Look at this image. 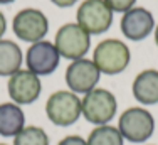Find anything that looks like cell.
Returning <instances> with one entry per match:
<instances>
[{
    "label": "cell",
    "instance_id": "9a60e30c",
    "mask_svg": "<svg viewBox=\"0 0 158 145\" xmlns=\"http://www.w3.org/2000/svg\"><path fill=\"white\" fill-rule=\"evenodd\" d=\"M88 145H123L125 138L119 133L118 127H111V125H99L89 133L86 138Z\"/></svg>",
    "mask_w": 158,
    "mask_h": 145
},
{
    "label": "cell",
    "instance_id": "7402d4cb",
    "mask_svg": "<svg viewBox=\"0 0 158 145\" xmlns=\"http://www.w3.org/2000/svg\"><path fill=\"white\" fill-rule=\"evenodd\" d=\"M14 0H0V5H5V3H12Z\"/></svg>",
    "mask_w": 158,
    "mask_h": 145
},
{
    "label": "cell",
    "instance_id": "277c9868",
    "mask_svg": "<svg viewBox=\"0 0 158 145\" xmlns=\"http://www.w3.org/2000/svg\"><path fill=\"white\" fill-rule=\"evenodd\" d=\"M46 115L57 127H69L82 115L81 100L73 91H56L47 98Z\"/></svg>",
    "mask_w": 158,
    "mask_h": 145
},
{
    "label": "cell",
    "instance_id": "44dd1931",
    "mask_svg": "<svg viewBox=\"0 0 158 145\" xmlns=\"http://www.w3.org/2000/svg\"><path fill=\"white\" fill-rule=\"evenodd\" d=\"M155 42H156V46H158V25L155 27Z\"/></svg>",
    "mask_w": 158,
    "mask_h": 145
},
{
    "label": "cell",
    "instance_id": "52a82bcc",
    "mask_svg": "<svg viewBox=\"0 0 158 145\" xmlns=\"http://www.w3.org/2000/svg\"><path fill=\"white\" fill-rule=\"evenodd\" d=\"M14 34L25 42H39L49 32V20L40 10L24 9L15 14L12 20Z\"/></svg>",
    "mask_w": 158,
    "mask_h": 145
},
{
    "label": "cell",
    "instance_id": "6da1fadb",
    "mask_svg": "<svg viewBox=\"0 0 158 145\" xmlns=\"http://www.w3.org/2000/svg\"><path fill=\"white\" fill-rule=\"evenodd\" d=\"M118 130L128 142L143 143L155 132V118L146 108L131 106L119 115Z\"/></svg>",
    "mask_w": 158,
    "mask_h": 145
},
{
    "label": "cell",
    "instance_id": "8fae6325",
    "mask_svg": "<svg viewBox=\"0 0 158 145\" xmlns=\"http://www.w3.org/2000/svg\"><path fill=\"white\" fill-rule=\"evenodd\" d=\"M121 32L130 41H143L150 36L155 27V19L150 10L143 7H133L123 14L121 19Z\"/></svg>",
    "mask_w": 158,
    "mask_h": 145
},
{
    "label": "cell",
    "instance_id": "ffe728a7",
    "mask_svg": "<svg viewBox=\"0 0 158 145\" xmlns=\"http://www.w3.org/2000/svg\"><path fill=\"white\" fill-rule=\"evenodd\" d=\"M5 30H7V20H5V15L0 12V39L5 34Z\"/></svg>",
    "mask_w": 158,
    "mask_h": 145
},
{
    "label": "cell",
    "instance_id": "7a4b0ae2",
    "mask_svg": "<svg viewBox=\"0 0 158 145\" xmlns=\"http://www.w3.org/2000/svg\"><path fill=\"white\" fill-rule=\"evenodd\" d=\"M130 59L131 54L128 46L118 39L101 41L93 52V63L98 66L99 72L108 76L123 72L130 64Z\"/></svg>",
    "mask_w": 158,
    "mask_h": 145
},
{
    "label": "cell",
    "instance_id": "ac0fdd59",
    "mask_svg": "<svg viewBox=\"0 0 158 145\" xmlns=\"http://www.w3.org/2000/svg\"><path fill=\"white\" fill-rule=\"evenodd\" d=\"M57 145H88V142H86V138H82L79 135H67Z\"/></svg>",
    "mask_w": 158,
    "mask_h": 145
},
{
    "label": "cell",
    "instance_id": "2e32d148",
    "mask_svg": "<svg viewBox=\"0 0 158 145\" xmlns=\"http://www.w3.org/2000/svg\"><path fill=\"white\" fill-rule=\"evenodd\" d=\"M14 145H49V137L44 128L31 125L14 137Z\"/></svg>",
    "mask_w": 158,
    "mask_h": 145
},
{
    "label": "cell",
    "instance_id": "30bf717a",
    "mask_svg": "<svg viewBox=\"0 0 158 145\" xmlns=\"http://www.w3.org/2000/svg\"><path fill=\"white\" fill-rule=\"evenodd\" d=\"M59 61H61V54L57 52L56 46L49 41L34 42L25 54L27 69L37 76H47L54 72L59 66Z\"/></svg>",
    "mask_w": 158,
    "mask_h": 145
},
{
    "label": "cell",
    "instance_id": "ba28073f",
    "mask_svg": "<svg viewBox=\"0 0 158 145\" xmlns=\"http://www.w3.org/2000/svg\"><path fill=\"white\" fill-rule=\"evenodd\" d=\"M9 96L12 98L14 103L20 105H31L40 96L42 85L37 74H34L29 69H19L9 78L7 83Z\"/></svg>",
    "mask_w": 158,
    "mask_h": 145
},
{
    "label": "cell",
    "instance_id": "8992f818",
    "mask_svg": "<svg viewBox=\"0 0 158 145\" xmlns=\"http://www.w3.org/2000/svg\"><path fill=\"white\" fill-rule=\"evenodd\" d=\"M76 19L89 36H99L111 27L113 10L104 0H84L77 9Z\"/></svg>",
    "mask_w": 158,
    "mask_h": 145
},
{
    "label": "cell",
    "instance_id": "5b68a950",
    "mask_svg": "<svg viewBox=\"0 0 158 145\" xmlns=\"http://www.w3.org/2000/svg\"><path fill=\"white\" fill-rule=\"evenodd\" d=\"M54 46L62 58L77 61L88 54L89 46H91V36L77 22L76 24H64L56 32Z\"/></svg>",
    "mask_w": 158,
    "mask_h": 145
},
{
    "label": "cell",
    "instance_id": "603a6c76",
    "mask_svg": "<svg viewBox=\"0 0 158 145\" xmlns=\"http://www.w3.org/2000/svg\"><path fill=\"white\" fill-rule=\"evenodd\" d=\"M0 145H7V143H0Z\"/></svg>",
    "mask_w": 158,
    "mask_h": 145
},
{
    "label": "cell",
    "instance_id": "3957f363",
    "mask_svg": "<svg viewBox=\"0 0 158 145\" xmlns=\"http://www.w3.org/2000/svg\"><path fill=\"white\" fill-rule=\"evenodd\" d=\"M82 116L93 125H108L118 112V103L111 91L104 88H94L81 100Z\"/></svg>",
    "mask_w": 158,
    "mask_h": 145
},
{
    "label": "cell",
    "instance_id": "d6986e66",
    "mask_svg": "<svg viewBox=\"0 0 158 145\" xmlns=\"http://www.w3.org/2000/svg\"><path fill=\"white\" fill-rule=\"evenodd\" d=\"M54 5H57V7H62V9H66V7H73L74 3L77 2V0H51Z\"/></svg>",
    "mask_w": 158,
    "mask_h": 145
},
{
    "label": "cell",
    "instance_id": "9c48e42d",
    "mask_svg": "<svg viewBox=\"0 0 158 145\" xmlns=\"http://www.w3.org/2000/svg\"><path fill=\"white\" fill-rule=\"evenodd\" d=\"M101 72L91 59H77L67 66L66 69V83L73 93L86 94L93 91L99 81Z\"/></svg>",
    "mask_w": 158,
    "mask_h": 145
},
{
    "label": "cell",
    "instance_id": "e0dca14e",
    "mask_svg": "<svg viewBox=\"0 0 158 145\" xmlns=\"http://www.w3.org/2000/svg\"><path fill=\"white\" fill-rule=\"evenodd\" d=\"M106 5L110 7L113 12H128L130 9H133L136 0H104Z\"/></svg>",
    "mask_w": 158,
    "mask_h": 145
},
{
    "label": "cell",
    "instance_id": "5bb4252c",
    "mask_svg": "<svg viewBox=\"0 0 158 145\" xmlns=\"http://www.w3.org/2000/svg\"><path fill=\"white\" fill-rule=\"evenodd\" d=\"M22 49L14 41L0 39V76H12L22 66Z\"/></svg>",
    "mask_w": 158,
    "mask_h": 145
},
{
    "label": "cell",
    "instance_id": "4fadbf2b",
    "mask_svg": "<svg viewBox=\"0 0 158 145\" xmlns=\"http://www.w3.org/2000/svg\"><path fill=\"white\" fill-rule=\"evenodd\" d=\"M25 128V115L17 103L0 105V135L15 137Z\"/></svg>",
    "mask_w": 158,
    "mask_h": 145
},
{
    "label": "cell",
    "instance_id": "7c38bea8",
    "mask_svg": "<svg viewBox=\"0 0 158 145\" xmlns=\"http://www.w3.org/2000/svg\"><path fill=\"white\" fill-rule=\"evenodd\" d=\"M133 96L141 105H156L158 103V71L156 69H145L135 78Z\"/></svg>",
    "mask_w": 158,
    "mask_h": 145
}]
</instances>
